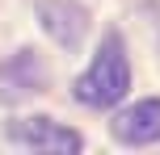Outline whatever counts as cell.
<instances>
[{
  "label": "cell",
  "mask_w": 160,
  "mask_h": 155,
  "mask_svg": "<svg viewBox=\"0 0 160 155\" xmlns=\"http://www.w3.org/2000/svg\"><path fill=\"white\" fill-rule=\"evenodd\" d=\"M114 139L127 147H148L160 139V101H139L114 117Z\"/></svg>",
  "instance_id": "obj_2"
},
{
  "label": "cell",
  "mask_w": 160,
  "mask_h": 155,
  "mask_svg": "<svg viewBox=\"0 0 160 155\" xmlns=\"http://www.w3.org/2000/svg\"><path fill=\"white\" fill-rule=\"evenodd\" d=\"M8 134L17 143H25V147H38V151H80V134L68 130V126L47 122V117H25Z\"/></svg>",
  "instance_id": "obj_3"
},
{
  "label": "cell",
  "mask_w": 160,
  "mask_h": 155,
  "mask_svg": "<svg viewBox=\"0 0 160 155\" xmlns=\"http://www.w3.org/2000/svg\"><path fill=\"white\" fill-rule=\"evenodd\" d=\"M127 88H131V63L122 55V38L110 34L101 42V50H97L93 67L76 80V97L84 105H93V109H110V105H118L127 97Z\"/></svg>",
  "instance_id": "obj_1"
},
{
  "label": "cell",
  "mask_w": 160,
  "mask_h": 155,
  "mask_svg": "<svg viewBox=\"0 0 160 155\" xmlns=\"http://www.w3.org/2000/svg\"><path fill=\"white\" fill-rule=\"evenodd\" d=\"M42 30L59 42V46H76L84 38V8H76L72 0H42L38 4Z\"/></svg>",
  "instance_id": "obj_4"
}]
</instances>
